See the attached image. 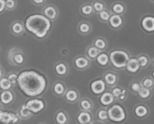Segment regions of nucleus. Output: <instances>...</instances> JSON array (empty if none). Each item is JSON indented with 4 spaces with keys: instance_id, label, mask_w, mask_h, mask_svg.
<instances>
[{
    "instance_id": "f257e3e1",
    "label": "nucleus",
    "mask_w": 154,
    "mask_h": 124,
    "mask_svg": "<svg viewBox=\"0 0 154 124\" xmlns=\"http://www.w3.org/2000/svg\"><path fill=\"white\" fill-rule=\"evenodd\" d=\"M17 84L20 90L29 97L40 96L47 87V80L35 71H23L17 76Z\"/></svg>"
},
{
    "instance_id": "f03ea898",
    "label": "nucleus",
    "mask_w": 154,
    "mask_h": 124,
    "mask_svg": "<svg viewBox=\"0 0 154 124\" xmlns=\"http://www.w3.org/2000/svg\"><path fill=\"white\" fill-rule=\"evenodd\" d=\"M26 29L38 39L45 37L51 26L48 18L42 14H33L29 17L25 22Z\"/></svg>"
},
{
    "instance_id": "7ed1b4c3",
    "label": "nucleus",
    "mask_w": 154,
    "mask_h": 124,
    "mask_svg": "<svg viewBox=\"0 0 154 124\" xmlns=\"http://www.w3.org/2000/svg\"><path fill=\"white\" fill-rule=\"evenodd\" d=\"M129 59V54L123 51H112L109 57L111 64L117 69H123L126 67V63Z\"/></svg>"
},
{
    "instance_id": "20e7f679",
    "label": "nucleus",
    "mask_w": 154,
    "mask_h": 124,
    "mask_svg": "<svg viewBox=\"0 0 154 124\" xmlns=\"http://www.w3.org/2000/svg\"><path fill=\"white\" fill-rule=\"evenodd\" d=\"M108 117L111 121L115 123H120L126 119V113L123 107L120 105H112L107 111Z\"/></svg>"
},
{
    "instance_id": "39448f33",
    "label": "nucleus",
    "mask_w": 154,
    "mask_h": 124,
    "mask_svg": "<svg viewBox=\"0 0 154 124\" xmlns=\"http://www.w3.org/2000/svg\"><path fill=\"white\" fill-rule=\"evenodd\" d=\"M25 105L27 109L33 114H38V112L42 111L45 107L44 101L38 99H30Z\"/></svg>"
},
{
    "instance_id": "423d86ee",
    "label": "nucleus",
    "mask_w": 154,
    "mask_h": 124,
    "mask_svg": "<svg viewBox=\"0 0 154 124\" xmlns=\"http://www.w3.org/2000/svg\"><path fill=\"white\" fill-rule=\"evenodd\" d=\"M18 117L13 112L0 111V123L10 124L17 123L18 122Z\"/></svg>"
},
{
    "instance_id": "0eeeda50",
    "label": "nucleus",
    "mask_w": 154,
    "mask_h": 124,
    "mask_svg": "<svg viewBox=\"0 0 154 124\" xmlns=\"http://www.w3.org/2000/svg\"><path fill=\"white\" fill-rule=\"evenodd\" d=\"M90 88L94 94L99 95L104 93L105 88H106V86H105V81H103L102 80H96V81L92 82Z\"/></svg>"
},
{
    "instance_id": "6e6552de",
    "label": "nucleus",
    "mask_w": 154,
    "mask_h": 124,
    "mask_svg": "<svg viewBox=\"0 0 154 124\" xmlns=\"http://www.w3.org/2000/svg\"><path fill=\"white\" fill-rule=\"evenodd\" d=\"M141 25L144 28V30H146L148 33H152L154 30V18L153 17H145L142 20Z\"/></svg>"
},
{
    "instance_id": "1a4fd4ad",
    "label": "nucleus",
    "mask_w": 154,
    "mask_h": 124,
    "mask_svg": "<svg viewBox=\"0 0 154 124\" xmlns=\"http://www.w3.org/2000/svg\"><path fill=\"white\" fill-rule=\"evenodd\" d=\"M126 67L129 72H130V73H135V72H137L139 70L140 65L137 59L131 58L128 60Z\"/></svg>"
},
{
    "instance_id": "9d476101",
    "label": "nucleus",
    "mask_w": 154,
    "mask_h": 124,
    "mask_svg": "<svg viewBox=\"0 0 154 124\" xmlns=\"http://www.w3.org/2000/svg\"><path fill=\"white\" fill-rule=\"evenodd\" d=\"M13 99V93L9 90H5L0 95V100H1L2 103L4 105H8V104L11 103Z\"/></svg>"
},
{
    "instance_id": "9b49d317",
    "label": "nucleus",
    "mask_w": 154,
    "mask_h": 124,
    "mask_svg": "<svg viewBox=\"0 0 154 124\" xmlns=\"http://www.w3.org/2000/svg\"><path fill=\"white\" fill-rule=\"evenodd\" d=\"M114 97L112 96V94L107 92V93H102L100 97V102L104 106H108V105L112 104V102H114Z\"/></svg>"
},
{
    "instance_id": "f8f14e48",
    "label": "nucleus",
    "mask_w": 154,
    "mask_h": 124,
    "mask_svg": "<svg viewBox=\"0 0 154 124\" xmlns=\"http://www.w3.org/2000/svg\"><path fill=\"white\" fill-rule=\"evenodd\" d=\"M109 22L113 28H119L123 23V19L119 14H114L110 17Z\"/></svg>"
},
{
    "instance_id": "ddd939ff",
    "label": "nucleus",
    "mask_w": 154,
    "mask_h": 124,
    "mask_svg": "<svg viewBox=\"0 0 154 124\" xmlns=\"http://www.w3.org/2000/svg\"><path fill=\"white\" fill-rule=\"evenodd\" d=\"M77 119H78V121L79 123L86 124V123H89L90 121H91L92 117H91V115H90L88 112L83 111V112H81L79 114H78Z\"/></svg>"
},
{
    "instance_id": "4468645a",
    "label": "nucleus",
    "mask_w": 154,
    "mask_h": 124,
    "mask_svg": "<svg viewBox=\"0 0 154 124\" xmlns=\"http://www.w3.org/2000/svg\"><path fill=\"white\" fill-rule=\"evenodd\" d=\"M75 64L78 69H83L88 66L89 61L85 57H78L75 60Z\"/></svg>"
},
{
    "instance_id": "2eb2a0df",
    "label": "nucleus",
    "mask_w": 154,
    "mask_h": 124,
    "mask_svg": "<svg viewBox=\"0 0 154 124\" xmlns=\"http://www.w3.org/2000/svg\"><path fill=\"white\" fill-rule=\"evenodd\" d=\"M44 14H45V17L47 18H49V19L51 20H54L57 17V10L53 6H48V7H47L44 10Z\"/></svg>"
},
{
    "instance_id": "dca6fc26",
    "label": "nucleus",
    "mask_w": 154,
    "mask_h": 124,
    "mask_svg": "<svg viewBox=\"0 0 154 124\" xmlns=\"http://www.w3.org/2000/svg\"><path fill=\"white\" fill-rule=\"evenodd\" d=\"M147 108L144 105H138L135 109V114L138 117H144L147 114Z\"/></svg>"
},
{
    "instance_id": "f3484780",
    "label": "nucleus",
    "mask_w": 154,
    "mask_h": 124,
    "mask_svg": "<svg viewBox=\"0 0 154 124\" xmlns=\"http://www.w3.org/2000/svg\"><path fill=\"white\" fill-rule=\"evenodd\" d=\"M96 61H97V63H99L100 66H105L108 63V61H109V57H108L106 54H105V53L99 54V56L96 57Z\"/></svg>"
},
{
    "instance_id": "a211bd4d",
    "label": "nucleus",
    "mask_w": 154,
    "mask_h": 124,
    "mask_svg": "<svg viewBox=\"0 0 154 124\" xmlns=\"http://www.w3.org/2000/svg\"><path fill=\"white\" fill-rule=\"evenodd\" d=\"M55 70L59 75H65L67 72V67L64 63H59L56 66Z\"/></svg>"
},
{
    "instance_id": "6ab92c4d",
    "label": "nucleus",
    "mask_w": 154,
    "mask_h": 124,
    "mask_svg": "<svg viewBox=\"0 0 154 124\" xmlns=\"http://www.w3.org/2000/svg\"><path fill=\"white\" fill-rule=\"evenodd\" d=\"M11 85L12 84H11L10 81L8 78H3L0 80V88L4 91L5 90H8L11 87Z\"/></svg>"
},
{
    "instance_id": "aec40b11",
    "label": "nucleus",
    "mask_w": 154,
    "mask_h": 124,
    "mask_svg": "<svg viewBox=\"0 0 154 124\" xmlns=\"http://www.w3.org/2000/svg\"><path fill=\"white\" fill-rule=\"evenodd\" d=\"M56 120H57V123L59 124H66L68 120V118L64 112L60 111V112L57 113V116H56Z\"/></svg>"
},
{
    "instance_id": "412c9836",
    "label": "nucleus",
    "mask_w": 154,
    "mask_h": 124,
    "mask_svg": "<svg viewBox=\"0 0 154 124\" xmlns=\"http://www.w3.org/2000/svg\"><path fill=\"white\" fill-rule=\"evenodd\" d=\"M105 81H106L107 84L112 86L114 85L116 83V81H117V76L113 73H108L105 75Z\"/></svg>"
},
{
    "instance_id": "4be33fe9",
    "label": "nucleus",
    "mask_w": 154,
    "mask_h": 124,
    "mask_svg": "<svg viewBox=\"0 0 154 124\" xmlns=\"http://www.w3.org/2000/svg\"><path fill=\"white\" fill-rule=\"evenodd\" d=\"M66 99L69 102H75L78 99V93L74 90H69L66 93Z\"/></svg>"
},
{
    "instance_id": "5701e85b",
    "label": "nucleus",
    "mask_w": 154,
    "mask_h": 124,
    "mask_svg": "<svg viewBox=\"0 0 154 124\" xmlns=\"http://www.w3.org/2000/svg\"><path fill=\"white\" fill-rule=\"evenodd\" d=\"M99 54H100V51L96 47H91L87 51V55L89 56V57H90L92 59L96 58L99 56Z\"/></svg>"
},
{
    "instance_id": "b1692460",
    "label": "nucleus",
    "mask_w": 154,
    "mask_h": 124,
    "mask_svg": "<svg viewBox=\"0 0 154 124\" xmlns=\"http://www.w3.org/2000/svg\"><path fill=\"white\" fill-rule=\"evenodd\" d=\"M138 93L140 97L142 99H147L150 96V90L146 87H141Z\"/></svg>"
},
{
    "instance_id": "393cba45",
    "label": "nucleus",
    "mask_w": 154,
    "mask_h": 124,
    "mask_svg": "<svg viewBox=\"0 0 154 124\" xmlns=\"http://www.w3.org/2000/svg\"><path fill=\"white\" fill-rule=\"evenodd\" d=\"M54 93L57 95H62L65 91V87L62 83H57L54 87Z\"/></svg>"
},
{
    "instance_id": "a878e982",
    "label": "nucleus",
    "mask_w": 154,
    "mask_h": 124,
    "mask_svg": "<svg viewBox=\"0 0 154 124\" xmlns=\"http://www.w3.org/2000/svg\"><path fill=\"white\" fill-rule=\"evenodd\" d=\"M19 113H20V116L21 117H23V118H26V117H29L32 114V113L27 109L26 107V105H22Z\"/></svg>"
},
{
    "instance_id": "bb28decb",
    "label": "nucleus",
    "mask_w": 154,
    "mask_h": 124,
    "mask_svg": "<svg viewBox=\"0 0 154 124\" xmlns=\"http://www.w3.org/2000/svg\"><path fill=\"white\" fill-rule=\"evenodd\" d=\"M11 29L13 33H15V34H20L23 30V27L22 24L20 23H14Z\"/></svg>"
},
{
    "instance_id": "cd10ccee",
    "label": "nucleus",
    "mask_w": 154,
    "mask_h": 124,
    "mask_svg": "<svg viewBox=\"0 0 154 124\" xmlns=\"http://www.w3.org/2000/svg\"><path fill=\"white\" fill-rule=\"evenodd\" d=\"M113 11L114 13H116L117 14H120L123 13L124 11V6L122 4H120V3H117V4H115L112 8Z\"/></svg>"
},
{
    "instance_id": "c85d7f7f",
    "label": "nucleus",
    "mask_w": 154,
    "mask_h": 124,
    "mask_svg": "<svg viewBox=\"0 0 154 124\" xmlns=\"http://www.w3.org/2000/svg\"><path fill=\"white\" fill-rule=\"evenodd\" d=\"M95 47H96L97 49L102 50L106 47V43H105V42L103 39H96V42H95Z\"/></svg>"
},
{
    "instance_id": "c756f323",
    "label": "nucleus",
    "mask_w": 154,
    "mask_h": 124,
    "mask_svg": "<svg viewBox=\"0 0 154 124\" xmlns=\"http://www.w3.org/2000/svg\"><path fill=\"white\" fill-rule=\"evenodd\" d=\"M81 107L83 110H84V111H89V110L91 108L92 105L88 100L84 99V100H82L81 102Z\"/></svg>"
},
{
    "instance_id": "7c9ffc66",
    "label": "nucleus",
    "mask_w": 154,
    "mask_h": 124,
    "mask_svg": "<svg viewBox=\"0 0 154 124\" xmlns=\"http://www.w3.org/2000/svg\"><path fill=\"white\" fill-rule=\"evenodd\" d=\"M93 6L90 5H87L83 6L82 8H81V11H82V13L85 15H90V14L93 12Z\"/></svg>"
},
{
    "instance_id": "2f4dec72",
    "label": "nucleus",
    "mask_w": 154,
    "mask_h": 124,
    "mask_svg": "<svg viewBox=\"0 0 154 124\" xmlns=\"http://www.w3.org/2000/svg\"><path fill=\"white\" fill-rule=\"evenodd\" d=\"M138 61V63H139V65H140V67H145L147 65V63H148V59H147V57H145V56H141V57H138V59H137Z\"/></svg>"
},
{
    "instance_id": "473e14b6",
    "label": "nucleus",
    "mask_w": 154,
    "mask_h": 124,
    "mask_svg": "<svg viewBox=\"0 0 154 124\" xmlns=\"http://www.w3.org/2000/svg\"><path fill=\"white\" fill-rule=\"evenodd\" d=\"M98 117H99V120H102V121H105V120L108 119V113H107V111L105 110H101L98 113Z\"/></svg>"
},
{
    "instance_id": "72a5a7b5",
    "label": "nucleus",
    "mask_w": 154,
    "mask_h": 124,
    "mask_svg": "<svg viewBox=\"0 0 154 124\" xmlns=\"http://www.w3.org/2000/svg\"><path fill=\"white\" fill-rule=\"evenodd\" d=\"M99 17H100V18L102 20L107 21L109 20L110 17L111 16H110V14L108 13L107 11L102 10V11L99 12Z\"/></svg>"
},
{
    "instance_id": "f704fd0d",
    "label": "nucleus",
    "mask_w": 154,
    "mask_h": 124,
    "mask_svg": "<svg viewBox=\"0 0 154 124\" xmlns=\"http://www.w3.org/2000/svg\"><path fill=\"white\" fill-rule=\"evenodd\" d=\"M14 60L17 64H21L23 62L24 57L21 54H17L14 56Z\"/></svg>"
},
{
    "instance_id": "c9c22d12",
    "label": "nucleus",
    "mask_w": 154,
    "mask_h": 124,
    "mask_svg": "<svg viewBox=\"0 0 154 124\" xmlns=\"http://www.w3.org/2000/svg\"><path fill=\"white\" fill-rule=\"evenodd\" d=\"M79 29L82 33H87L90 31V26L86 23H81L80 25Z\"/></svg>"
},
{
    "instance_id": "e433bc0d",
    "label": "nucleus",
    "mask_w": 154,
    "mask_h": 124,
    "mask_svg": "<svg viewBox=\"0 0 154 124\" xmlns=\"http://www.w3.org/2000/svg\"><path fill=\"white\" fill-rule=\"evenodd\" d=\"M143 85L146 88H150V87H153V81L151 78H146L144 81H143Z\"/></svg>"
},
{
    "instance_id": "4c0bfd02",
    "label": "nucleus",
    "mask_w": 154,
    "mask_h": 124,
    "mask_svg": "<svg viewBox=\"0 0 154 124\" xmlns=\"http://www.w3.org/2000/svg\"><path fill=\"white\" fill-rule=\"evenodd\" d=\"M93 7H94V9L96 11H102L104 8V5L102 3L99 2H96L94 3L93 5Z\"/></svg>"
},
{
    "instance_id": "58836bf2",
    "label": "nucleus",
    "mask_w": 154,
    "mask_h": 124,
    "mask_svg": "<svg viewBox=\"0 0 154 124\" xmlns=\"http://www.w3.org/2000/svg\"><path fill=\"white\" fill-rule=\"evenodd\" d=\"M8 79L10 81L11 84H15L17 83V75L14 73H12L11 75H8Z\"/></svg>"
},
{
    "instance_id": "ea45409f",
    "label": "nucleus",
    "mask_w": 154,
    "mask_h": 124,
    "mask_svg": "<svg viewBox=\"0 0 154 124\" xmlns=\"http://www.w3.org/2000/svg\"><path fill=\"white\" fill-rule=\"evenodd\" d=\"M121 92H122L121 89L117 87V88H114V90H112V93H111V94H112V96H114V97L118 98L119 96L121 95Z\"/></svg>"
},
{
    "instance_id": "a19ab883",
    "label": "nucleus",
    "mask_w": 154,
    "mask_h": 124,
    "mask_svg": "<svg viewBox=\"0 0 154 124\" xmlns=\"http://www.w3.org/2000/svg\"><path fill=\"white\" fill-rule=\"evenodd\" d=\"M15 6L14 0H6L5 1V7L8 9H12Z\"/></svg>"
},
{
    "instance_id": "79ce46f5",
    "label": "nucleus",
    "mask_w": 154,
    "mask_h": 124,
    "mask_svg": "<svg viewBox=\"0 0 154 124\" xmlns=\"http://www.w3.org/2000/svg\"><path fill=\"white\" fill-rule=\"evenodd\" d=\"M132 87V90H133V91L138 92V90L141 88V86H140V84H138V83H133V84H132V87Z\"/></svg>"
},
{
    "instance_id": "37998d69",
    "label": "nucleus",
    "mask_w": 154,
    "mask_h": 124,
    "mask_svg": "<svg viewBox=\"0 0 154 124\" xmlns=\"http://www.w3.org/2000/svg\"><path fill=\"white\" fill-rule=\"evenodd\" d=\"M5 8V0H0V13L3 11Z\"/></svg>"
},
{
    "instance_id": "c03bdc74",
    "label": "nucleus",
    "mask_w": 154,
    "mask_h": 124,
    "mask_svg": "<svg viewBox=\"0 0 154 124\" xmlns=\"http://www.w3.org/2000/svg\"><path fill=\"white\" fill-rule=\"evenodd\" d=\"M35 4H42L45 2V0H32Z\"/></svg>"
},
{
    "instance_id": "a18cd8bd",
    "label": "nucleus",
    "mask_w": 154,
    "mask_h": 124,
    "mask_svg": "<svg viewBox=\"0 0 154 124\" xmlns=\"http://www.w3.org/2000/svg\"><path fill=\"white\" fill-rule=\"evenodd\" d=\"M119 98H120V100H124L125 98H126V96H125V95H122L121 94L120 96H119Z\"/></svg>"
},
{
    "instance_id": "49530a36",
    "label": "nucleus",
    "mask_w": 154,
    "mask_h": 124,
    "mask_svg": "<svg viewBox=\"0 0 154 124\" xmlns=\"http://www.w3.org/2000/svg\"><path fill=\"white\" fill-rule=\"evenodd\" d=\"M2 70L0 69V78L2 77Z\"/></svg>"
},
{
    "instance_id": "de8ad7c7",
    "label": "nucleus",
    "mask_w": 154,
    "mask_h": 124,
    "mask_svg": "<svg viewBox=\"0 0 154 124\" xmlns=\"http://www.w3.org/2000/svg\"><path fill=\"white\" fill-rule=\"evenodd\" d=\"M94 124H102V123H94Z\"/></svg>"
},
{
    "instance_id": "09e8293b",
    "label": "nucleus",
    "mask_w": 154,
    "mask_h": 124,
    "mask_svg": "<svg viewBox=\"0 0 154 124\" xmlns=\"http://www.w3.org/2000/svg\"><path fill=\"white\" fill-rule=\"evenodd\" d=\"M86 124H88V123H86Z\"/></svg>"
}]
</instances>
